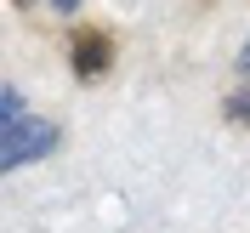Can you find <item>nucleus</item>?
I'll return each instance as SVG.
<instances>
[{
	"mask_svg": "<svg viewBox=\"0 0 250 233\" xmlns=\"http://www.w3.org/2000/svg\"><path fill=\"white\" fill-rule=\"evenodd\" d=\"M51 148H57V125L34 120V114H17L12 125H0V176L23 171V165H34V159H46Z\"/></svg>",
	"mask_w": 250,
	"mask_h": 233,
	"instance_id": "1",
	"label": "nucleus"
},
{
	"mask_svg": "<svg viewBox=\"0 0 250 233\" xmlns=\"http://www.w3.org/2000/svg\"><path fill=\"white\" fill-rule=\"evenodd\" d=\"M108 63H114V40L108 34H80L74 40V74L80 80H97V74H108Z\"/></svg>",
	"mask_w": 250,
	"mask_h": 233,
	"instance_id": "2",
	"label": "nucleus"
},
{
	"mask_svg": "<svg viewBox=\"0 0 250 233\" xmlns=\"http://www.w3.org/2000/svg\"><path fill=\"white\" fill-rule=\"evenodd\" d=\"M17 114H23V91L17 85H0V125H12Z\"/></svg>",
	"mask_w": 250,
	"mask_h": 233,
	"instance_id": "3",
	"label": "nucleus"
},
{
	"mask_svg": "<svg viewBox=\"0 0 250 233\" xmlns=\"http://www.w3.org/2000/svg\"><path fill=\"white\" fill-rule=\"evenodd\" d=\"M228 120H233V125H250V91H233V97H228Z\"/></svg>",
	"mask_w": 250,
	"mask_h": 233,
	"instance_id": "4",
	"label": "nucleus"
},
{
	"mask_svg": "<svg viewBox=\"0 0 250 233\" xmlns=\"http://www.w3.org/2000/svg\"><path fill=\"white\" fill-rule=\"evenodd\" d=\"M239 74L250 80V34H245V46H239Z\"/></svg>",
	"mask_w": 250,
	"mask_h": 233,
	"instance_id": "5",
	"label": "nucleus"
},
{
	"mask_svg": "<svg viewBox=\"0 0 250 233\" xmlns=\"http://www.w3.org/2000/svg\"><path fill=\"white\" fill-rule=\"evenodd\" d=\"M51 12H80V0H51Z\"/></svg>",
	"mask_w": 250,
	"mask_h": 233,
	"instance_id": "6",
	"label": "nucleus"
}]
</instances>
